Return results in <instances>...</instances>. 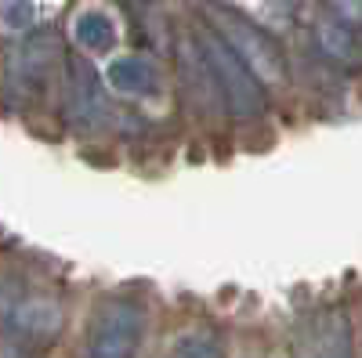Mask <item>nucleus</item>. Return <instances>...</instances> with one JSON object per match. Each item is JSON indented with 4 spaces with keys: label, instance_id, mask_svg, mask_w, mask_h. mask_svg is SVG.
Instances as JSON below:
<instances>
[{
    "label": "nucleus",
    "instance_id": "f257e3e1",
    "mask_svg": "<svg viewBox=\"0 0 362 358\" xmlns=\"http://www.w3.org/2000/svg\"><path fill=\"white\" fill-rule=\"evenodd\" d=\"M199 54L203 62L214 73V87L221 91L225 105L239 116H257L264 109V95H261V80L247 69V62L239 58L214 29L199 33Z\"/></svg>",
    "mask_w": 362,
    "mask_h": 358
},
{
    "label": "nucleus",
    "instance_id": "f03ea898",
    "mask_svg": "<svg viewBox=\"0 0 362 358\" xmlns=\"http://www.w3.org/2000/svg\"><path fill=\"white\" fill-rule=\"evenodd\" d=\"M206 15L214 22V33L243 58L247 69L261 80V83H283L286 80V62H283V51L272 44L254 22H247L243 15H235L221 4H206Z\"/></svg>",
    "mask_w": 362,
    "mask_h": 358
},
{
    "label": "nucleus",
    "instance_id": "7ed1b4c3",
    "mask_svg": "<svg viewBox=\"0 0 362 358\" xmlns=\"http://www.w3.org/2000/svg\"><path fill=\"white\" fill-rule=\"evenodd\" d=\"M141 330H145V311L134 301H124V297L105 301L98 315L90 318L83 358H134Z\"/></svg>",
    "mask_w": 362,
    "mask_h": 358
},
{
    "label": "nucleus",
    "instance_id": "20e7f679",
    "mask_svg": "<svg viewBox=\"0 0 362 358\" xmlns=\"http://www.w3.org/2000/svg\"><path fill=\"white\" fill-rule=\"evenodd\" d=\"M297 358H355L344 311H319L297 337Z\"/></svg>",
    "mask_w": 362,
    "mask_h": 358
},
{
    "label": "nucleus",
    "instance_id": "39448f33",
    "mask_svg": "<svg viewBox=\"0 0 362 358\" xmlns=\"http://www.w3.org/2000/svg\"><path fill=\"white\" fill-rule=\"evenodd\" d=\"M11 330L29 344H47L62 330V308L47 297H29L11 311Z\"/></svg>",
    "mask_w": 362,
    "mask_h": 358
},
{
    "label": "nucleus",
    "instance_id": "423d86ee",
    "mask_svg": "<svg viewBox=\"0 0 362 358\" xmlns=\"http://www.w3.org/2000/svg\"><path fill=\"white\" fill-rule=\"evenodd\" d=\"M73 37H76L80 47L102 54V51H109V47L116 44V25H112L109 15H102V11H83V15L76 18V25H73Z\"/></svg>",
    "mask_w": 362,
    "mask_h": 358
},
{
    "label": "nucleus",
    "instance_id": "0eeeda50",
    "mask_svg": "<svg viewBox=\"0 0 362 358\" xmlns=\"http://www.w3.org/2000/svg\"><path fill=\"white\" fill-rule=\"evenodd\" d=\"M109 80H112L116 91H124V95H145L148 87H153V69H148V62H141V58H119L109 69Z\"/></svg>",
    "mask_w": 362,
    "mask_h": 358
},
{
    "label": "nucleus",
    "instance_id": "6e6552de",
    "mask_svg": "<svg viewBox=\"0 0 362 358\" xmlns=\"http://www.w3.org/2000/svg\"><path fill=\"white\" fill-rule=\"evenodd\" d=\"M167 358H225V347H221L218 333L196 330V333H185V337H181Z\"/></svg>",
    "mask_w": 362,
    "mask_h": 358
},
{
    "label": "nucleus",
    "instance_id": "1a4fd4ad",
    "mask_svg": "<svg viewBox=\"0 0 362 358\" xmlns=\"http://www.w3.org/2000/svg\"><path fill=\"white\" fill-rule=\"evenodd\" d=\"M0 18L11 29H25V25H33L37 8L29 4V0H4V4H0Z\"/></svg>",
    "mask_w": 362,
    "mask_h": 358
},
{
    "label": "nucleus",
    "instance_id": "9d476101",
    "mask_svg": "<svg viewBox=\"0 0 362 358\" xmlns=\"http://www.w3.org/2000/svg\"><path fill=\"white\" fill-rule=\"evenodd\" d=\"M337 8H341L351 22H362V0H337Z\"/></svg>",
    "mask_w": 362,
    "mask_h": 358
}]
</instances>
